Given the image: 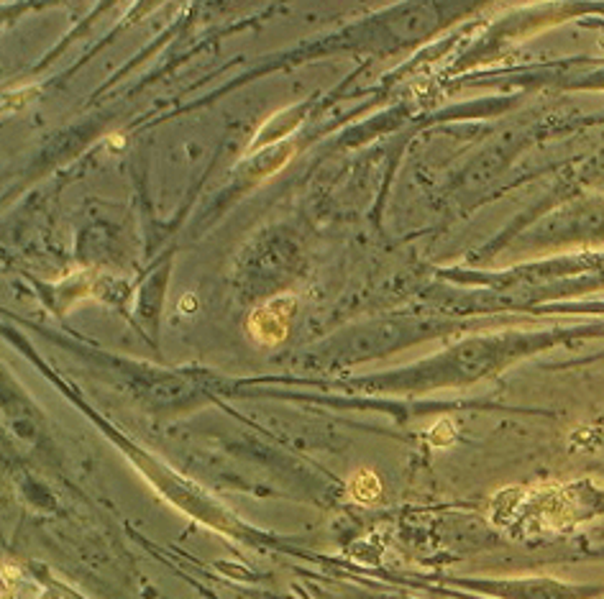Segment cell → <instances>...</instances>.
Listing matches in <instances>:
<instances>
[{"label": "cell", "mask_w": 604, "mask_h": 599, "mask_svg": "<svg viewBox=\"0 0 604 599\" xmlns=\"http://www.w3.org/2000/svg\"><path fill=\"white\" fill-rule=\"evenodd\" d=\"M346 489H349V497L356 499V502H374L379 494H382V482L374 472L369 469H359L349 477L346 482Z\"/></svg>", "instance_id": "obj_2"}, {"label": "cell", "mask_w": 604, "mask_h": 599, "mask_svg": "<svg viewBox=\"0 0 604 599\" xmlns=\"http://www.w3.org/2000/svg\"><path fill=\"white\" fill-rule=\"evenodd\" d=\"M3 599H16V597H13V594H11V589H6V594H3Z\"/></svg>", "instance_id": "obj_3"}, {"label": "cell", "mask_w": 604, "mask_h": 599, "mask_svg": "<svg viewBox=\"0 0 604 599\" xmlns=\"http://www.w3.org/2000/svg\"><path fill=\"white\" fill-rule=\"evenodd\" d=\"M292 310H295L292 297L272 300L269 305L254 310V315L248 320V331H251V336L264 346L280 344V341L287 338V331H290Z\"/></svg>", "instance_id": "obj_1"}]
</instances>
